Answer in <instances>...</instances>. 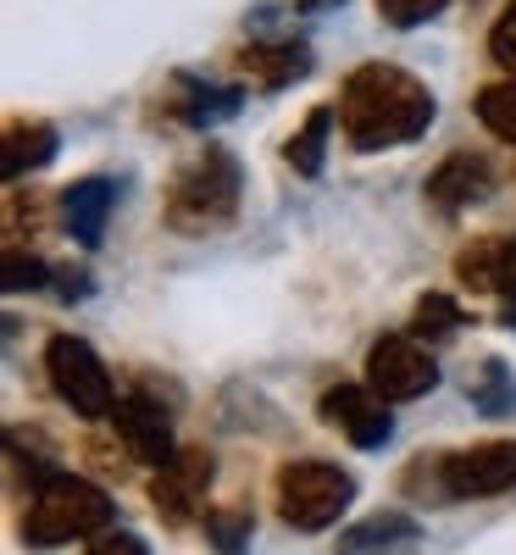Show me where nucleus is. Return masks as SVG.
Returning <instances> with one entry per match:
<instances>
[{
	"instance_id": "obj_1",
	"label": "nucleus",
	"mask_w": 516,
	"mask_h": 555,
	"mask_svg": "<svg viewBox=\"0 0 516 555\" xmlns=\"http://www.w3.org/2000/svg\"><path fill=\"white\" fill-rule=\"evenodd\" d=\"M434 112H439L434 89L411 67H395V62H366L339 89V128L350 139V151H361V156L400 151L411 139H422Z\"/></svg>"
},
{
	"instance_id": "obj_2",
	"label": "nucleus",
	"mask_w": 516,
	"mask_h": 555,
	"mask_svg": "<svg viewBox=\"0 0 516 555\" xmlns=\"http://www.w3.org/2000/svg\"><path fill=\"white\" fill-rule=\"evenodd\" d=\"M245 201V167L228 145H206L201 156H190L172 172V190H167V228L172 234H222V228L240 217Z\"/></svg>"
},
{
	"instance_id": "obj_3",
	"label": "nucleus",
	"mask_w": 516,
	"mask_h": 555,
	"mask_svg": "<svg viewBox=\"0 0 516 555\" xmlns=\"http://www.w3.org/2000/svg\"><path fill=\"white\" fill-rule=\"evenodd\" d=\"M117 522V500L89 483V478H73V473H51L28 512H23V539L39 544V550H56V544H73V539H95Z\"/></svg>"
},
{
	"instance_id": "obj_4",
	"label": "nucleus",
	"mask_w": 516,
	"mask_h": 555,
	"mask_svg": "<svg viewBox=\"0 0 516 555\" xmlns=\"http://www.w3.org/2000/svg\"><path fill=\"white\" fill-rule=\"evenodd\" d=\"M356 505V478L334 461H289L278 473V517L295 533H322L334 528Z\"/></svg>"
},
{
	"instance_id": "obj_5",
	"label": "nucleus",
	"mask_w": 516,
	"mask_h": 555,
	"mask_svg": "<svg viewBox=\"0 0 516 555\" xmlns=\"http://www.w3.org/2000/svg\"><path fill=\"white\" fill-rule=\"evenodd\" d=\"M44 378H51V389H56L78 416H89V423L112 416V405H117L112 373H106V361L95 356V345H89V339L56 334L51 350H44Z\"/></svg>"
},
{
	"instance_id": "obj_6",
	"label": "nucleus",
	"mask_w": 516,
	"mask_h": 555,
	"mask_svg": "<svg viewBox=\"0 0 516 555\" xmlns=\"http://www.w3.org/2000/svg\"><path fill=\"white\" fill-rule=\"evenodd\" d=\"M428 467H434L439 500H494L516 489V439H489L473 450L439 455Z\"/></svg>"
},
{
	"instance_id": "obj_7",
	"label": "nucleus",
	"mask_w": 516,
	"mask_h": 555,
	"mask_svg": "<svg viewBox=\"0 0 516 555\" xmlns=\"http://www.w3.org/2000/svg\"><path fill=\"white\" fill-rule=\"evenodd\" d=\"M366 384L378 389L389 405L422 400V395H434V384H439V361H434L428 339L384 334L378 345H372V356H366Z\"/></svg>"
},
{
	"instance_id": "obj_8",
	"label": "nucleus",
	"mask_w": 516,
	"mask_h": 555,
	"mask_svg": "<svg viewBox=\"0 0 516 555\" xmlns=\"http://www.w3.org/2000/svg\"><path fill=\"white\" fill-rule=\"evenodd\" d=\"M322 423L327 428H339L356 450H384L389 434H395V416H389V400L378 389H361V384H334V389H322Z\"/></svg>"
},
{
	"instance_id": "obj_9",
	"label": "nucleus",
	"mask_w": 516,
	"mask_h": 555,
	"mask_svg": "<svg viewBox=\"0 0 516 555\" xmlns=\"http://www.w3.org/2000/svg\"><path fill=\"white\" fill-rule=\"evenodd\" d=\"M211 473H217L211 450H178L172 461H162V467H156V483H151L156 512H162L167 522H195V517H206Z\"/></svg>"
},
{
	"instance_id": "obj_10",
	"label": "nucleus",
	"mask_w": 516,
	"mask_h": 555,
	"mask_svg": "<svg viewBox=\"0 0 516 555\" xmlns=\"http://www.w3.org/2000/svg\"><path fill=\"white\" fill-rule=\"evenodd\" d=\"M112 428H117V439L128 444V455L145 461V467H162V461L178 455V444H172V416L162 411L156 395H117Z\"/></svg>"
},
{
	"instance_id": "obj_11",
	"label": "nucleus",
	"mask_w": 516,
	"mask_h": 555,
	"mask_svg": "<svg viewBox=\"0 0 516 555\" xmlns=\"http://www.w3.org/2000/svg\"><path fill=\"white\" fill-rule=\"evenodd\" d=\"M494 195V167L478 151H450L434 172H428V201L439 211H473Z\"/></svg>"
},
{
	"instance_id": "obj_12",
	"label": "nucleus",
	"mask_w": 516,
	"mask_h": 555,
	"mask_svg": "<svg viewBox=\"0 0 516 555\" xmlns=\"http://www.w3.org/2000/svg\"><path fill=\"white\" fill-rule=\"evenodd\" d=\"M117 211V183L106 172L95 178H78L73 190L62 195V228H67V240L83 245V250H95L106 240V222Z\"/></svg>"
},
{
	"instance_id": "obj_13",
	"label": "nucleus",
	"mask_w": 516,
	"mask_h": 555,
	"mask_svg": "<svg viewBox=\"0 0 516 555\" xmlns=\"http://www.w3.org/2000/svg\"><path fill=\"white\" fill-rule=\"evenodd\" d=\"M455 278L478 295H505L516 300V234H489L473 240L455 256Z\"/></svg>"
},
{
	"instance_id": "obj_14",
	"label": "nucleus",
	"mask_w": 516,
	"mask_h": 555,
	"mask_svg": "<svg viewBox=\"0 0 516 555\" xmlns=\"http://www.w3.org/2000/svg\"><path fill=\"white\" fill-rule=\"evenodd\" d=\"M240 78H250L256 89H289L295 78L311 73V51L306 39H250L240 56H233Z\"/></svg>"
},
{
	"instance_id": "obj_15",
	"label": "nucleus",
	"mask_w": 516,
	"mask_h": 555,
	"mask_svg": "<svg viewBox=\"0 0 516 555\" xmlns=\"http://www.w3.org/2000/svg\"><path fill=\"white\" fill-rule=\"evenodd\" d=\"M233 112H240V89L201 83V78H190V73L172 78V106H167L172 122H183V128H211V122H222V117H233Z\"/></svg>"
},
{
	"instance_id": "obj_16",
	"label": "nucleus",
	"mask_w": 516,
	"mask_h": 555,
	"mask_svg": "<svg viewBox=\"0 0 516 555\" xmlns=\"http://www.w3.org/2000/svg\"><path fill=\"white\" fill-rule=\"evenodd\" d=\"M416 544H422V528L411 517H400V512H384V517L356 522L339 539L334 555H416Z\"/></svg>"
},
{
	"instance_id": "obj_17",
	"label": "nucleus",
	"mask_w": 516,
	"mask_h": 555,
	"mask_svg": "<svg viewBox=\"0 0 516 555\" xmlns=\"http://www.w3.org/2000/svg\"><path fill=\"white\" fill-rule=\"evenodd\" d=\"M51 156H56V128L51 122H12L7 139H0V167H7L12 183L39 172Z\"/></svg>"
},
{
	"instance_id": "obj_18",
	"label": "nucleus",
	"mask_w": 516,
	"mask_h": 555,
	"mask_svg": "<svg viewBox=\"0 0 516 555\" xmlns=\"http://www.w3.org/2000/svg\"><path fill=\"white\" fill-rule=\"evenodd\" d=\"M334 117H339V106H317V112L300 122V133L284 145V162H289L300 178H317V172H322V162H327V139H334Z\"/></svg>"
},
{
	"instance_id": "obj_19",
	"label": "nucleus",
	"mask_w": 516,
	"mask_h": 555,
	"mask_svg": "<svg viewBox=\"0 0 516 555\" xmlns=\"http://www.w3.org/2000/svg\"><path fill=\"white\" fill-rule=\"evenodd\" d=\"M466 395H473V405L483 416H505V411H516V373L505 361H483L478 378L466 384Z\"/></svg>"
},
{
	"instance_id": "obj_20",
	"label": "nucleus",
	"mask_w": 516,
	"mask_h": 555,
	"mask_svg": "<svg viewBox=\"0 0 516 555\" xmlns=\"http://www.w3.org/2000/svg\"><path fill=\"white\" fill-rule=\"evenodd\" d=\"M461 322H466V311H461L450 295H422V300H416L411 334H416V339H428V345H439V339L461 334Z\"/></svg>"
},
{
	"instance_id": "obj_21",
	"label": "nucleus",
	"mask_w": 516,
	"mask_h": 555,
	"mask_svg": "<svg viewBox=\"0 0 516 555\" xmlns=\"http://www.w3.org/2000/svg\"><path fill=\"white\" fill-rule=\"evenodd\" d=\"M478 117L494 139H505V145H516V78L511 83H489L478 95Z\"/></svg>"
},
{
	"instance_id": "obj_22",
	"label": "nucleus",
	"mask_w": 516,
	"mask_h": 555,
	"mask_svg": "<svg viewBox=\"0 0 516 555\" xmlns=\"http://www.w3.org/2000/svg\"><path fill=\"white\" fill-rule=\"evenodd\" d=\"M250 512H206V539L217 544V555H245L250 550Z\"/></svg>"
},
{
	"instance_id": "obj_23",
	"label": "nucleus",
	"mask_w": 516,
	"mask_h": 555,
	"mask_svg": "<svg viewBox=\"0 0 516 555\" xmlns=\"http://www.w3.org/2000/svg\"><path fill=\"white\" fill-rule=\"evenodd\" d=\"M0 284H7V295L44 289V284H51V267H44L39 256H28V250H7V267H0Z\"/></svg>"
},
{
	"instance_id": "obj_24",
	"label": "nucleus",
	"mask_w": 516,
	"mask_h": 555,
	"mask_svg": "<svg viewBox=\"0 0 516 555\" xmlns=\"http://www.w3.org/2000/svg\"><path fill=\"white\" fill-rule=\"evenodd\" d=\"M444 12V0H378V17L395 28H422Z\"/></svg>"
},
{
	"instance_id": "obj_25",
	"label": "nucleus",
	"mask_w": 516,
	"mask_h": 555,
	"mask_svg": "<svg viewBox=\"0 0 516 555\" xmlns=\"http://www.w3.org/2000/svg\"><path fill=\"white\" fill-rule=\"evenodd\" d=\"M489 56H494V62H500L511 78H516V0L500 12V23L489 28Z\"/></svg>"
},
{
	"instance_id": "obj_26",
	"label": "nucleus",
	"mask_w": 516,
	"mask_h": 555,
	"mask_svg": "<svg viewBox=\"0 0 516 555\" xmlns=\"http://www.w3.org/2000/svg\"><path fill=\"white\" fill-rule=\"evenodd\" d=\"M89 555H151V544L139 539V533H128V528H106V533H95L89 539Z\"/></svg>"
},
{
	"instance_id": "obj_27",
	"label": "nucleus",
	"mask_w": 516,
	"mask_h": 555,
	"mask_svg": "<svg viewBox=\"0 0 516 555\" xmlns=\"http://www.w3.org/2000/svg\"><path fill=\"white\" fill-rule=\"evenodd\" d=\"M300 12H334V7H345V0H295Z\"/></svg>"
},
{
	"instance_id": "obj_28",
	"label": "nucleus",
	"mask_w": 516,
	"mask_h": 555,
	"mask_svg": "<svg viewBox=\"0 0 516 555\" xmlns=\"http://www.w3.org/2000/svg\"><path fill=\"white\" fill-rule=\"evenodd\" d=\"M500 322H505V328H516V300H511V306L500 311Z\"/></svg>"
}]
</instances>
